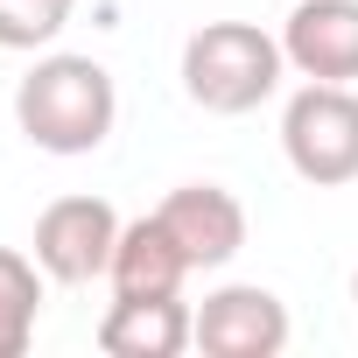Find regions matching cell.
Wrapping results in <instances>:
<instances>
[{
	"label": "cell",
	"mask_w": 358,
	"mask_h": 358,
	"mask_svg": "<svg viewBox=\"0 0 358 358\" xmlns=\"http://www.w3.org/2000/svg\"><path fill=\"white\" fill-rule=\"evenodd\" d=\"M15 127L43 155H99L120 127V85L99 57L43 50L15 85Z\"/></svg>",
	"instance_id": "obj_1"
},
{
	"label": "cell",
	"mask_w": 358,
	"mask_h": 358,
	"mask_svg": "<svg viewBox=\"0 0 358 358\" xmlns=\"http://www.w3.org/2000/svg\"><path fill=\"white\" fill-rule=\"evenodd\" d=\"M183 99L211 120H239V113H260L281 78H288V57H281V36H267L260 22H204L190 43H183Z\"/></svg>",
	"instance_id": "obj_2"
},
{
	"label": "cell",
	"mask_w": 358,
	"mask_h": 358,
	"mask_svg": "<svg viewBox=\"0 0 358 358\" xmlns=\"http://www.w3.org/2000/svg\"><path fill=\"white\" fill-rule=\"evenodd\" d=\"M281 155L309 190L358 183V85L302 78V92H288L281 106Z\"/></svg>",
	"instance_id": "obj_3"
},
{
	"label": "cell",
	"mask_w": 358,
	"mask_h": 358,
	"mask_svg": "<svg viewBox=\"0 0 358 358\" xmlns=\"http://www.w3.org/2000/svg\"><path fill=\"white\" fill-rule=\"evenodd\" d=\"M120 211L106 197H57L43 204L36 218V267L64 288H85V281H106L113 267V246H120Z\"/></svg>",
	"instance_id": "obj_4"
},
{
	"label": "cell",
	"mask_w": 358,
	"mask_h": 358,
	"mask_svg": "<svg viewBox=\"0 0 358 358\" xmlns=\"http://www.w3.org/2000/svg\"><path fill=\"white\" fill-rule=\"evenodd\" d=\"M295 337L288 302L260 281H225L197 302V351L204 358H281Z\"/></svg>",
	"instance_id": "obj_5"
},
{
	"label": "cell",
	"mask_w": 358,
	"mask_h": 358,
	"mask_svg": "<svg viewBox=\"0 0 358 358\" xmlns=\"http://www.w3.org/2000/svg\"><path fill=\"white\" fill-rule=\"evenodd\" d=\"M155 218L169 225V239L183 246V260L197 274H218V267H232L246 253V204L225 183H176L155 204Z\"/></svg>",
	"instance_id": "obj_6"
},
{
	"label": "cell",
	"mask_w": 358,
	"mask_h": 358,
	"mask_svg": "<svg viewBox=\"0 0 358 358\" xmlns=\"http://www.w3.org/2000/svg\"><path fill=\"white\" fill-rule=\"evenodd\" d=\"M281 57L295 78L358 85V0H295L281 22Z\"/></svg>",
	"instance_id": "obj_7"
},
{
	"label": "cell",
	"mask_w": 358,
	"mask_h": 358,
	"mask_svg": "<svg viewBox=\"0 0 358 358\" xmlns=\"http://www.w3.org/2000/svg\"><path fill=\"white\" fill-rule=\"evenodd\" d=\"M197 344V309L183 295H113L99 316L106 358H176Z\"/></svg>",
	"instance_id": "obj_8"
},
{
	"label": "cell",
	"mask_w": 358,
	"mask_h": 358,
	"mask_svg": "<svg viewBox=\"0 0 358 358\" xmlns=\"http://www.w3.org/2000/svg\"><path fill=\"white\" fill-rule=\"evenodd\" d=\"M190 274H197V267L183 260V246L169 239V225H162L155 211L120 225V246H113V267H106L113 295H183Z\"/></svg>",
	"instance_id": "obj_9"
},
{
	"label": "cell",
	"mask_w": 358,
	"mask_h": 358,
	"mask_svg": "<svg viewBox=\"0 0 358 358\" xmlns=\"http://www.w3.org/2000/svg\"><path fill=\"white\" fill-rule=\"evenodd\" d=\"M43 267L36 253H15L0 246V358H22L36 344V323H43Z\"/></svg>",
	"instance_id": "obj_10"
},
{
	"label": "cell",
	"mask_w": 358,
	"mask_h": 358,
	"mask_svg": "<svg viewBox=\"0 0 358 358\" xmlns=\"http://www.w3.org/2000/svg\"><path fill=\"white\" fill-rule=\"evenodd\" d=\"M78 15V0H0V50L43 57Z\"/></svg>",
	"instance_id": "obj_11"
},
{
	"label": "cell",
	"mask_w": 358,
	"mask_h": 358,
	"mask_svg": "<svg viewBox=\"0 0 358 358\" xmlns=\"http://www.w3.org/2000/svg\"><path fill=\"white\" fill-rule=\"evenodd\" d=\"M351 309H358V267H351Z\"/></svg>",
	"instance_id": "obj_12"
}]
</instances>
